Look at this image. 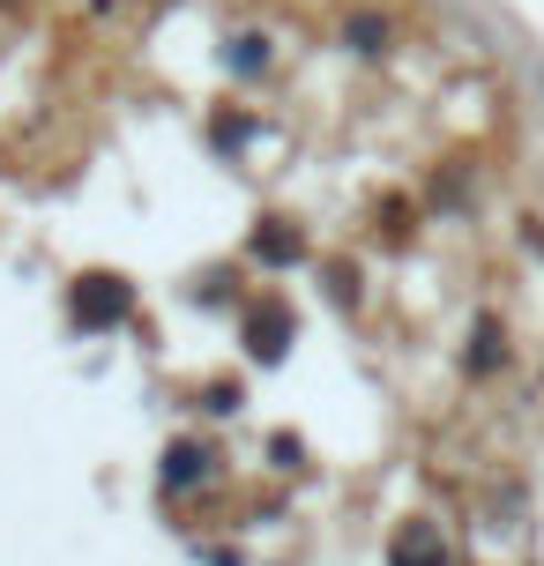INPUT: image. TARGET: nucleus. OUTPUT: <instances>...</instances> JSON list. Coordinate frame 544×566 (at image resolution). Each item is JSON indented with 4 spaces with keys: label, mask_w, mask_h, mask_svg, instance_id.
<instances>
[{
    "label": "nucleus",
    "mask_w": 544,
    "mask_h": 566,
    "mask_svg": "<svg viewBox=\"0 0 544 566\" xmlns=\"http://www.w3.org/2000/svg\"><path fill=\"white\" fill-rule=\"evenodd\" d=\"M396 566H448V544H440V530L432 522H410L396 537Z\"/></svg>",
    "instance_id": "7ed1b4c3"
},
{
    "label": "nucleus",
    "mask_w": 544,
    "mask_h": 566,
    "mask_svg": "<svg viewBox=\"0 0 544 566\" xmlns=\"http://www.w3.org/2000/svg\"><path fill=\"white\" fill-rule=\"evenodd\" d=\"M201 462H209L201 448H172V454H165V484H172V492H179V484H195V478H201Z\"/></svg>",
    "instance_id": "20e7f679"
},
{
    "label": "nucleus",
    "mask_w": 544,
    "mask_h": 566,
    "mask_svg": "<svg viewBox=\"0 0 544 566\" xmlns=\"http://www.w3.org/2000/svg\"><path fill=\"white\" fill-rule=\"evenodd\" d=\"M247 343H254V358H284L291 313H284V306H254V313H247Z\"/></svg>",
    "instance_id": "f03ea898"
},
{
    "label": "nucleus",
    "mask_w": 544,
    "mask_h": 566,
    "mask_svg": "<svg viewBox=\"0 0 544 566\" xmlns=\"http://www.w3.org/2000/svg\"><path fill=\"white\" fill-rule=\"evenodd\" d=\"M127 313V283L119 276H83V291H75V321L83 328H105V321H119Z\"/></svg>",
    "instance_id": "f257e3e1"
}]
</instances>
